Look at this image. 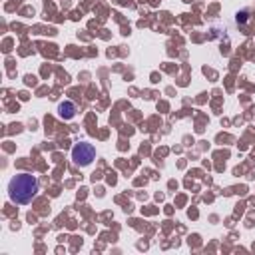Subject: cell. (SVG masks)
Returning <instances> with one entry per match:
<instances>
[{
	"mask_svg": "<svg viewBox=\"0 0 255 255\" xmlns=\"http://www.w3.org/2000/svg\"><path fill=\"white\" fill-rule=\"evenodd\" d=\"M58 116L64 120H72L76 116V104L74 102H62L58 106Z\"/></svg>",
	"mask_w": 255,
	"mask_h": 255,
	"instance_id": "3957f363",
	"label": "cell"
},
{
	"mask_svg": "<svg viewBox=\"0 0 255 255\" xmlns=\"http://www.w3.org/2000/svg\"><path fill=\"white\" fill-rule=\"evenodd\" d=\"M72 159H74V163L80 165V167L90 165V163L96 159V149H94V145H92V143H86V141L76 143V145L72 147Z\"/></svg>",
	"mask_w": 255,
	"mask_h": 255,
	"instance_id": "7a4b0ae2",
	"label": "cell"
},
{
	"mask_svg": "<svg viewBox=\"0 0 255 255\" xmlns=\"http://www.w3.org/2000/svg\"><path fill=\"white\" fill-rule=\"evenodd\" d=\"M38 179L32 173H18L8 181V197L14 203L26 205L38 195Z\"/></svg>",
	"mask_w": 255,
	"mask_h": 255,
	"instance_id": "6da1fadb",
	"label": "cell"
}]
</instances>
